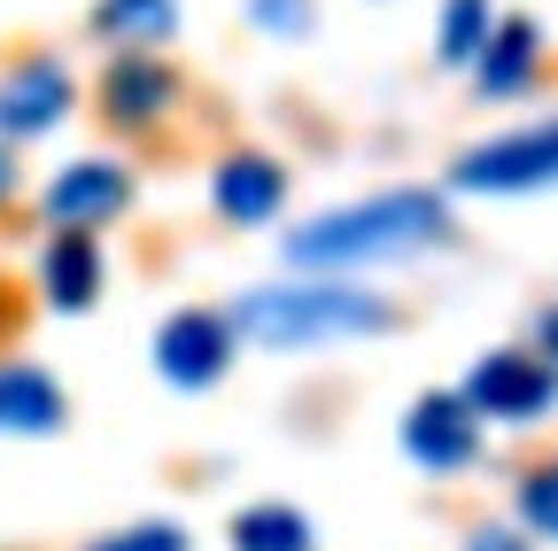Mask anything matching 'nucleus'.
Returning a JSON list of instances; mask_svg holds the SVG:
<instances>
[{"label": "nucleus", "instance_id": "nucleus-15", "mask_svg": "<svg viewBox=\"0 0 558 551\" xmlns=\"http://www.w3.org/2000/svg\"><path fill=\"white\" fill-rule=\"evenodd\" d=\"M233 551H311V520L295 505H248L233 520Z\"/></svg>", "mask_w": 558, "mask_h": 551}, {"label": "nucleus", "instance_id": "nucleus-22", "mask_svg": "<svg viewBox=\"0 0 558 551\" xmlns=\"http://www.w3.org/2000/svg\"><path fill=\"white\" fill-rule=\"evenodd\" d=\"M0 194H9V156H0Z\"/></svg>", "mask_w": 558, "mask_h": 551}, {"label": "nucleus", "instance_id": "nucleus-8", "mask_svg": "<svg viewBox=\"0 0 558 551\" xmlns=\"http://www.w3.org/2000/svg\"><path fill=\"white\" fill-rule=\"evenodd\" d=\"M171 94H179V79L163 71L148 47L117 55V62H109V79H101V101H109L117 124H156V117L171 109Z\"/></svg>", "mask_w": 558, "mask_h": 551}, {"label": "nucleus", "instance_id": "nucleus-18", "mask_svg": "<svg viewBox=\"0 0 558 551\" xmlns=\"http://www.w3.org/2000/svg\"><path fill=\"white\" fill-rule=\"evenodd\" d=\"M248 16L264 32H311V0H248Z\"/></svg>", "mask_w": 558, "mask_h": 551}, {"label": "nucleus", "instance_id": "nucleus-1", "mask_svg": "<svg viewBox=\"0 0 558 551\" xmlns=\"http://www.w3.org/2000/svg\"><path fill=\"white\" fill-rule=\"evenodd\" d=\"M450 233V211H442V194H373V202H349V211H326L311 218L303 233H288V256L295 264H388V256H418V249H435Z\"/></svg>", "mask_w": 558, "mask_h": 551}, {"label": "nucleus", "instance_id": "nucleus-21", "mask_svg": "<svg viewBox=\"0 0 558 551\" xmlns=\"http://www.w3.org/2000/svg\"><path fill=\"white\" fill-rule=\"evenodd\" d=\"M543 350H550V358H558V303H550V311H543Z\"/></svg>", "mask_w": 558, "mask_h": 551}, {"label": "nucleus", "instance_id": "nucleus-19", "mask_svg": "<svg viewBox=\"0 0 558 551\" xmlns=\"http://www.w3.org/2000/svg\"><path fill=\"white\" fill-rule=\"evenodd\" d=\"M94 551H186L179 528H124V536H101Z\"/></svg>", "mask_w": 558, "mask_h": 551}, {"label": "nucleus", "instance_id": "nucleus-9", "mask_svg": "<svg viewBox=\"0 0 558 551\" xmlns=\"http://www.w3.org/2000/svg\"><path fill=\"white\" fill-rule=\"evenodd\" d=\"M124 171L117 164H70L54 187H47V218L54 226H101V218H117L124 211Z\"/></svg>", "mask_w": 558, "mask_h": 551}, {"label": "nucleus", "instance_id": "nucleus-20", "mask_svg": "<svg viewBox=\"0 0 558 551\" xmlns=\"http://www.w3.org/2000/svg\"><path fill=\"white\" fill-rule=\"evenodd\" d=\"M465 551H527V543H520V536H505V528H481Z\"/></svg>", "mask_w": 558, "mask_h": 551}, {"label": "nucleus", "instance_id": "nucleus-11", "mask_svg": "<svg viewBox=\"0 0 558 551\" xmlns=\"http://www.w3.org/2000/svg\"><path fill=\"white\" fill-rule=\"evenodd\" d=\"M62 428V388L32 366H0V435H54Z\"/></svg>", "mask_w": 558, "mask_h": 551}, {"label": "nucleus", "instance_id": "nucleus-17", "mask_svg": "<svg viewBox=\"0 0 558 551\" xmlns=\"http://www.w3.org/2000/svg\"><path fill=\"white\" fill-rule=\"evenodd\" d=\"M520 513H527V528L558 536V458H543V466L520 481Z\"/></svg>", "mask_w": 558, "mask_h": 551}, {"label": "nucleus", "instance_id": "nucleus-12", "mask_svg": "<svg viewBox=\"0 0 558 551\" xmlns=\"http://www.w3.org/2000/svg\"><path fill=\"white\" fill-rule=\"evenodd\" d=\"M279 194H288V171H279L271 156H233V164L218 171V211H226L233 226L271 218V211H279Z\"/></svg>", "mask_w": 558, "mask_h": 551}, {"label": "nucleus", "instance_id": "nucleus-16", "mask_svg": "<svg viewBox=\"0 0 558 551\" xmlns=\"http://www.w3.org/2000/svg\"><path fill=\"white\" fill-rule=\"evenodd\" d=\"M488 32H497V9H488V0H450L435 47H442V62H473L488 47Z\"/></svg>", "mask_w": 558, "mask_h": 551}, {"label": "nucleus", "instance_id": "nucleus-5", "mask_svg": "<svg viewBox=\"0 0 558 551\" xmlns=\"http://www.w3.org/2000/svg\"><path fill=\"white\" fill-rule=\"evenodd\" d=\"M226 358H233V326L218 319V311H179V319H163V334H156V366H163V381H179V388H209L226 373Z\"/></svg>", "mask_w": 558, "mask_h": 551}, {"label": "nucleus", "instance_id": "nucleus-3", "mask_svg": "<svg viewBox=\"0 0 558 551\" xmlns=\"http://www.w3.org/2000/svg\"><path fill=\"white\" fill-rule=\"evenodd\" d=\"M458 187L473 194H527V187H558V124H527L505 141H481L458 156Z\"/></svg>", "mask_w": 558, "mask_h": 551}, {"label": "nucleus", "instance_id": "nucleus-4", "mask_svg": "<svg viewBox=\"0 0 558 551\" xmlns=\"http://www.w3.org/2000/svg\"><path fill=\"white\" fill-rule=\"evenodd\" d=\"M550 396H558V373H550V358H527V350L481 358L465 381V404L481 420H535V411H550Z\"/></svg>", "mask_w": 558, "mask_h": 551}, {"label": "nucleus", "instance_id": "nucleus-2", "mask_svg": "<svg viewBox=\"0 0 558 551\" xmlns=\"http://www.w3.org/2000/svg\"><path fill=\"white\" fill-rule=\"evenodd\" d=\"M233 326L264 350H303V342H341V334H373L388 326V303L365 288H256L241 296Z\"/></svg>", "mask_w": 558, "mask_h": 551}, {"label": "nucleus", "instance_id": "nucleus-10", "mask_svg": "<svg viewBox=\"0 0 558 551\" xmlns=\"http://www.w3.org/2000/svg\"><path fill=\"white\" fill-rule=\"evenodd\" d=\"M39 280H47V303H54V311H86V303L101 296V249H94V233H86V226H62V233L47 241Z\"/></svg>", "mask_w": 558, "mask_h": 551}, {"label": "nucleus", "instance_id": "nucleus-7", "mask_svg": "<svg viewBox=\"0 0 558 551\" xmlns=\"http://www.w3.org/2000/svg\"><path fill=\"white\" fill-rule=\"evenodd\" d=\"M62 109H70V71H62V62H47V55L16 62V71L0 79V132H9V141L47 132Z\"/></svg>", "mask_w": 558, "mask_h": 551}, {"label": "nucleus", "instance_id": "nucleus-13", "mask_svg": "<svg viewBox=\"0 0 558 551\" xmlns=\"http://www.w3.org/2000/svg\"><path fill=\"white\" fill-rule=\"evenodd\" d=\"M535 55H543V47H535V24H527V16H505L497 32H488V47L473 55V62H481V94H520V86L535 79Z\"/></svg>", "mask_w": 558, "mask_h": 551}, {"label": "nucleus", "instance_id": "nucleus-14", "mask_svg": "<svg viewBox=\"0 0 558 551\" xmlns=\"http://www.w3.org/2000/svg\"><path fill=\"white\" fill-rule=\"evenodd\" d=\"M94 24H101L117 47H156V39H171L179 9H171V0H101Z\"/></svg>", "mask_w": 558, "mask_h": 551}, {"label": "nucleus", "instance_id": "nucleus-6", "mask_svg": "<svg viewBox=\"0 0 558 551\" xmlns=\"http://www.w3.org/2000/svg\"><path fill=\"white\" fill-rule=\"evenodd\" d=\"M403 451L418 466H465L481 451V411L465 396H418L403 420Z\"/></svg>", "mask_w": 558, "mask_h": 551}]
</instances>
